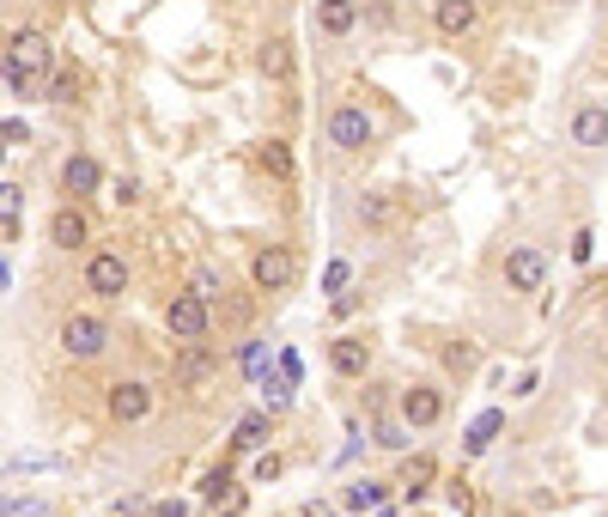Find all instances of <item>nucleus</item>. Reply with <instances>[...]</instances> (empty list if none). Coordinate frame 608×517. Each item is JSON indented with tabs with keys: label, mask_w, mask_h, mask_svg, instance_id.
<instances>
[{
	"label": "nucleus",
	"mask_w": 608,
	"mask_h": 517,
	"mask_svg": "<svg viewBox=\"0 0 608 517\" xmlns=\"http://www.w3.org/2000/svg\"><path fill=\"white\" fill-rule=\"evenodd\" d=\"M322 140H329L334 152H365L378 140V116L365 104H334L329 122H322Z\"/></svg>",
	"instance_id": "nucleus-1"
},
{
	"label": "nucleus",
	"mask_w": 608,
	"mask_h": 517,
	"mask_svg": "<svg viewBox=\"0 0 608 517\" xmlns=\"http://www.w3.org/2000/svg\"><path fill=\"white\" fill-rule=\"evenodd\" d=\"M110 348V323L98 311H67L61 317V353L67 360H98Z\"/></svg>",
	"instance_id": "nucleus-2"
},
{
	"label": "nucleus",
	"mask_w": 608,
	"mask_h": 517,
	"mask_svg": "<svg viewBox=\"0 0 608 517\" xmlns=\"http://www.w3.org/2000/svg\"><path fill=\"white\" fill-rule=\"evenodd\" d=\"M207 329H213V299H201L195 287L177 292V299L165 304V335L170 341H207Z\"/></svg>",
	"instance_id": "nucleus-3"
},
{
	"label": "nucleus",
	"mask_w": 608,
	"mask_h": 517,
	"mask_svg": "<svg viewBox=\"0 0 608 517\" xmlns=\"http://www.w3.org/2000/svg\"><path fill=\"white\" fill-rule=\"evenodd\" d=\"M128 280H135V268H128L122 250H91V256H86V292H91V299H104V304L122 299Z\"/></svg>",
	"instance_id": "nucleus-4"
},
{
	"label": "nucleus",
	"mask_w": 608,
	"mask_h": 517,
	"mask_svg": "<svg viewBox=\"0 0 608 517\" xmlns=\"http://www.w3.org/2000/svg\"><path fill=\"white\" fill-rule=\"evenodd\" d=\"M104 408H110V420H116V426H140L152 408H159V390H152L147 378H116V383H110V395H104Z\"/></svg>",
	"instance_id": "nucleus-5"
},
{
	"label": "nucleus",
	"mask_w": 608,
	"mask_h": 517,
	"mask_svg": "<svg viewBox=\"0 0 608 517\" xmlns=\"http://www.w3.org/2000/svg\"><path fill=\"white\" fill-rule=\"evenodd\" d=\"M250 280H256V292H287L292 280H299L292 243H262L256 256H250Z\"/></svg>",
	"instance_id": "nucleus-6"
},
{
	"label": "nucleus",
	"mask_w": 608,
	"mask_h": 517,
	"mask_svg": "<svg viewBox=\"0 0 608 517\" xmlns=\"http://www.w3.org/2000/svg\"><path fill=\"white\" fill-rule=\"evenodd\" d=\"M395 414H402V426L426 432V426L444 420V390H439V383H402V395H395Z\"/></svg>",
	"instance_id": "nucleus-7"
},
{
	"label": "nucleus",
	"mask_w": 608,
	"mask_h": 517,
	"mask_svg": "<svg viewBox=\"0 0 608 517\" xmlns=\"http://www.w3.org/2000/svg\"><path fill=\"white\" fill-rule=\"evenodd\" d=\"M505 287L511 292H542L547 287V256L535 243H511V250H505Z\"/></svg>",
	"instance_id": "nucleus-8"
},
{
	"label": "nucleus",
	"mask_w": 608,
	"mask_h": 517,
	"mask_svg": "<svg viewBox=\"0 0 608 517\" xmlns=\"http://www.w3.org/2000/svg\"><path fill=\"white\" fill-rule=\"evenodd\" d=\"M329 371L334 378H365V371H371V341H359V335H334L329 341Z\"/></svg>",
	"instance_id": "nucleus-9"
},
{
	"label": "nucleus",
	"mask_w": 608,
	"mask_h": 517,
	"mask_svg": "<svg viewBox=\"0 0 608 517\" xmlns=\"http://www.w3.org/2000/svg\"><path fill=\"white\" fill-rule=\"evenodd\" d=\"M432 25H439V37H474L481 0H432Z\"/></svg>",
	"instance_id": "nucleus-10"
},
{
	"label": "nucleus",
	"mask_w": 608,
	"mask_h": 517,
	"mask_svg": "<svg viewBox=\"0 0 608 517\" xmlns=\"http://www.w3.org/2000/svg\"><path fill=\"white\" fill-rule=\"evenodd\" d=\"M566 135H572V147H584V152L608 147V104H578Z\"/></svg>",
	"instance_id": "nucleus-11"
},
{
	"label": "nucleus",
	"mask_w": 608,
	"mask_h": 517,
	"mask_svg": "<svg viewBox=\"0 0 608 517\" xmlns=\"http://www.w3.org/2000/svg\"><path fill=\"white\" fill-rule=\"evenodd\" d=\"M49 243H55V250H79V243H91L86 207H55V213H49Z\"/></svg>",
	"instance_id": "nucleus-12"
},
{
	"label": "nucleus",
	"mask_w": 608,
	"mask_h": 517,
	"mask_svg": "<svg viewBox=\"0 0 608 517\" xmlns=\"http://www.w3.org/2000/svg\"><path fill=\"white\" fill-rule=\"evenodd\" d=\"M311 25H317V37H347L353 25H359V0H317V13H311Z\"/></svg>",
	"instance_id": "nucleus-13"
},
{
	"label": "nucleus",
	"mask_w": 608,
	"mask_h": 517,
	"mask_svg": "<svg viewBox=\"0 0 608 517\" xmlns=\"http://www.w3.org/2000/svg\"><path fill=\"white\" fill-rule=\"evenodd\" d=\"M213 371H219V353H213L207 341H182V360H177V383H182V390L207 383Z\"/></svg>",
	"instance_id": "nucleus-14"
},
{
	"label": "nucleus",
	"mask_w": 608,
	"mask_h": 517,
	"mask_svg": "<svg viewBox=\"0 0 608 517\" xmlns=\"http://www.w3.org/2000/svg\"><path fill=\"white\" fill-rule=\"evenodd\" d=\"M61 189H67V196H98V189H104V171H98V159H91V152H74V159H67V165H61Z\"/></svg>",
	"instance_id": "nucleus-15"
},
{
	"label": "nucleus",
	"mask_w": 608,
	"mask_h": 517,
	"mask_svg": "<svg viewBox=\"0 0 608 517\" xmlns=\"http://www.w3.org/2000/svg\"><path fill=\"white\" fill-rule=\"evenodd\" d=\"M256 67H262V79L287 86V79H292V43H287V37H268V43H262V55H256Z\"/></svg>",
	"instance_id": "nucleus-16"
},
{
	"label": "nucleus",
	"mask_w": 608,
	"mask_h": 517,
	"mask_svg": "<svg viewBox=\"0 0 608 517\" xmlns=\"http://www.w3.org/2000/svg\"><path fill=\"white\" fill-rule=\"evenodd\" d=\"M201 500H207V505H219V512H243V493H238V487H231V475L226 469H213L207 475V481H201Z\"/></svg>",
	"instance_id": "nucleus-17"
},
{
	"label": "nucleus",
	"mask_w": 608,
	"mask_h": 517,
	"mask_svg": "<svg viewBox=\"0 0 608 517\" xmlns=\"http://www.w3.org/2000/svg\"><path fill=\"white\" fill-rule=\"evenodd\" d=\"M256 165L268 171L274 182H292V147H287V140H262V147H256Z\"/></svg>",
	"instance_id": "nucleus-18"
},
{
	"label": "nucleus",
	"mask_w": 608,
	"mask_h": 517,
	"mask_svg": "<svg viewBox=\"0 0 608 517\" xmlns=\"http://www.w3.org/2000/svg\"><path fill=\"white\" fill-rule=\"evenodd\" d=\"M231 444H238V451H262V444H268V414H243V420L231 426Z\"/></svg>",
	"instance_id": "nucleus-19"
},
{
	"label": "nucleus",
	"mask_w": 608,
	"mask_h": 517,
	"mask_svg": "<svg viewBox=\"0 0 608 517\" xmlns=\"http://www.w3.org/2000/svg\"><path fill=\"white\" fill-rule=\"evenodd\" d=\"M383 493H390L383 481H353L347 493H341V505H347V512H378V505H383Z\"/></svg>",
	"instance_id": "nucleus-20"
},
{
	"label": "nucleus",
	"mask_w": 608,
	"mask_h": 517,
	"mask_svg": "<svg viewBox=\"0 0 608 517\" xmlns=\"http://www.w3.org/2000/svg\"><path fill=\"white\" fill-rule=\"evenodd\" d=\"M432 475H439V463H432V456H414L408 475H402V493H408V500H420L426 487H432Z\"/></svg>",
	"instance_id": "nucleus-21"
},
{
	"label": "nucleus",
	"mask_w": 608,
	"mask_h": 517,
	"mask_svg": "<svg viewBox=\"0 0 608 517\" xmlns=\"http://www.w3.org/2000/svg\"><path fill=\"white\" fill-rule=\"evenodd\" d=\"M395 219V207H390V196H365L359 201V226H371V231H383Z\"/></svg>",
	"instance_id": "nucleus-22"
},
{
	"label": "nucleus",
	"mask_w": 608,
	"mask_h": 517,
	"mask_svg": "<svg viewBox=\"0 0 608 517\" xmlns=\"http://www.w3.org/2000/svg\"><path fill=\"white\" fill-rule=\"evenodd\" d=\"M195 292H201V299H226V274L213 268V262H201V268H195Z\"/></svg>",
	"instance_id": "nucleus-23"
},
{
	"label": "nucleus",
	"mask_w": 608,
	"mask_h": 517,
	"mask_svg": "<svg viewBox=\"0 0 608 517\" xmlns=\"http://www.w3.org/2000/svg\"><path fill=\"white\" fill-rule=\"evenodd\" d=\"M74 91H79V74H67V67H61V74H49L43 98H49V104H67V98H74Z\"/></svg>",
	"instance_id": "nucleus-24"
},
{
	"label": "nucleus",
	"mask_w": 608,
	"mask_h": 517,
	"mask_svg": "<svg viewBox=\"0 0 608 517\" xmlns=\"http://www.w3.org/2000/svg\"><path fill=\"white\" fill-rule=\"evenodd\" d=\"M287 402H292V390H287V383H280V378H262V408H268V414H280Z\"/></svg>",
	"instance_id": "nucleus-25"
},
{
	"label": "nucleus",
	"mask_w": 608,
	"mask_h": 517,
	"mask_svg": "<svg viewBox=\"0 0 608 517\" xmlns=\"http://www.w3.org/2000/svg\"><path fill=\"white\" fill-rule=\"evenodd\" d=\"M493 432H499V414H481V420H474V432H469V451H486V444H493Z\"/></svg>",
	"instance_id": "nucleus-26"
},
{
	"label": "nucleus",
	"mask_w": 608,
	"mask_h": 517,
	"mask_svg": "<svg viewBox=\"0 0 608 517\" xmlns=\"http://www.w3.org/2000/svg\"><path fill=\"white\" fill-rule=\"evenodd\" d=\"M378 432H383V439H378L383 451H402V444H408V432H414V426H395V420H383Z\"/></svg>",
	"instance_id": "nucleus-27"
},
{
	"label": "nucleus",
	"mask_w": 608,
	"mask_h": 517,
	"mask_svg": "<svg viewBox=\"0 0 608 517\" xmlns=\"http://www.w3.org/2000/svg\"><path fill=\"white\" fill-rule=\"evenodd\" d=\"M280 469H287V463H280L274 451H262V456H256V481H280Z\"/></svg>",
	"instance_id": "nucleus-28"
},
{
	"label": "nucleus",
	"mask_w": 608,
	"mask_h": 517,
	"mask_svg": "<svg viewBox=\"0 0 608 517\" xmlns=\"http://www.w3.org/2000/svg\"><path fill=\"white\" fill-rule=\"evenodd\" d=\"M444 365H451V371H469V365H474V348H451V353H444Z\"/></svg>",
	"instance_id": "nucleus-29"
},
{
	"label": "nucleus",
	"mask_w": 608,
	"mask_h": 517,
	"mask_svg": "<svg viewBox=\"0 0 608 517\" xmlns=\"http://www.w3.org/2000/svg\"><path fill=\"white\" fill-rule=\"evenodd\" d=\"M262 353H268V348H262V341H250V348H243V371H250V378H256V371H262Z\"/></svg>",
	"instance_id": "nucleus-30"
},
{
	"label": "nucleus",
	"mask_w": 608,
	"mask_h": 517,
	"mask_svg": "<svg viewBox=\"0 0 608 517\" xmlns=\"http://www.w3.org/2000/svg\"><path fill=\"white\" fill-rule=\"evenodd\" d=\"M25 140H30V135H25V122L7 116V147H25Z\"/></svg>",
	"instance_id": "nucleus-31"
},
{
	"label": "nucleus",
	"mask_w": 608,
	"mask_h": 517,
	"mask_svg": "<svg viewBox=\"0 0 608 517\" xmlns=\"http://www.w3.org/2000/svg\"><path fill=\"white\" fill-rule=\"evenodd\" d=\"M110 201H140V182H135V177H122V182H116V196H110Z\"/></svg>",
	"instance_id": "nucleus-32"
},
{
	"label": "nucleus",
	"mask_w": 608,
	"mask_h": 517,
	"mask_svg": "<svg viewBox=\"0 0 608 517\" xmlns=\"http://www.w3.org/2000/svg\"><path fill=\"white\" fill-rule=\"evenodd\" d=\"M7 517H43V505H30V500L18 505V500H13V505H7Z\"/></svg>",
	"instance_id": "nucleus-33"
},
{
	"label": "nucleus",
	"mask_w": 608,
	"mask_h": 517,
	"mask_svg": "<svg viewBox=\"0 0 608 517\" xmlns=\"http://www.w3.org/2000/svg\"><path fill=\"white\" fill-rule=\"evenodd\" d=\"M152 517H189V505H182V500H165V505H159V512H152Z\"/></svg>",
	"instance_id": "nucleus-34"
},
{
	"label": "nucleus",
	"mask_w": 608,
	"mask_h": 517,
	"mask_svg": "<svg viewBox=\"0 0 608 517\" xmlns=\"http://www.w3.org/2000/svg\"><path fill=\"white\" fill-rule=\"evenodd\" d=\"M304 517H341V512H334V505H322V500H311V505H304Z\"/></svg>",
	"instance_id": "nucleus-35"
},
{
	"label": "nucleus",
	"mask_w": 608,
	"mask_h": 517,
	"mask_svg": "<svg viewBox=\"0 0 608 517\" xmlns=\"http://www.w3.org/2000/svg\"><path fill=\"white\" fill-rule=\"evenodd\" d=\"M554 7H566V0H554Z\"/></svg>",
	"instance_id": "nucleus-36"
}]
</instances>
